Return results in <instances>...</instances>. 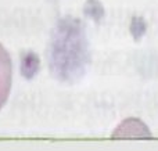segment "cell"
<instances>
[{"mask_svg":"<svg viewBox=\"0 0 158 151\" xmlns=\"http://www.w3.org/2000/svg\"><path fill=\"white\" fill-rule=\"evenodd\" d=\"M11 78H13V65L7 50L0 44V108L7 101L11 89Z\"/></svg>","mask_w":158,"mask_h":151,"instance_id":"6da1fadb","label":"cell"}]
</instances>
